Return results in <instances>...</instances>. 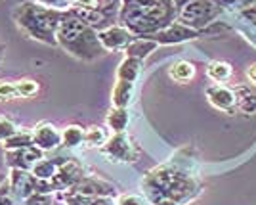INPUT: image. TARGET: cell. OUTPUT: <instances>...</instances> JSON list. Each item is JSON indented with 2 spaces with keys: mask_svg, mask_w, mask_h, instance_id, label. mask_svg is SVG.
Masks as SVG:
<instances>
[{
  "mask_svg": "<svg viewBox=\"0 0 256 205\" xmlns=\"http://www.w3.org/2000/svg\"><path fill=\"white\" fill-rule=\"evenodd\" d=\"M180 6L178 0H124L118 20L132 35L153 37L176 22Z\"/></svg>",
  "mask_w": 256,
  "mask_h": 205,
  "instance_id": "6da1fadb",
  "label": "cell"
},
{
  "mask_svg": "<svg viewBox=\"0 0 256 205\" xmlns=\"http://www.w3.org/2000/svg\"><path fill=\"white\" fill-rule=\"evenodd\" d=\"M144 190L153 203L170 199L176 203H184L192 199L199 192V182L192 174L184 173L174 167H157L148 173L144 180Z\"/></svg>",
  "mask_w": 256,
  "mask_h": 205,
  "instance_id": "7a4b0ae2",
  "label": "cell"
},
{
  "mask_svg": "<svg viewBox=\"0 0 256 205\" xmlns=\"http://www.w3.org/2000/svg\"><path fill=\"white\" fill-rule=\"evenodd\" d=\"M58 44H62L71 56L78 60H94L106 52L98 39V31L92 29L86 22L76 18L75 14H65L58 33H56Z\"/></svg>",
  "mask_w": 256,
  "mask_h": 205,
  "instance_id": "3957f363",
  "label": "cell"
},
{
  "mask_svg": "<svg viewBox=\"0 0 256 205\" xmlns=\"http://www.w3.org/2000/svg\"><path fill=\"white\" fill-rule=\"evenodd\" d=\"M65 18V12L50 10L44 8L36 2H23L14 12V20L18 27L22 29L27 37L44 44H58L56 33L62 20Z\"/></svg>",
  "mask_w": 256,
  "mask_h": 205,
  "instance_id": "277c9868",
  "label": "cell"
},
{
  "mask_svg": "<svg viewBox=\"0 0 256 205\" xmlns=\"http://www.w3.org/2000/svg\"><path fill=\"white\" fill-rule=\"evenodd\" d=\"M222 14V4L218 0H188L180 6L178 20L186 27L195 31H204L206 25L214 23V20Z\"/></svg>",
  "mask_w": 256,
  "mask_h": 205,
  "instance_id": "5b68a950",
  "label": "cell"
},
{
  "mask_svg": "<svg viewBox=\"0 0 256 205\" xmlns=\"http://www.w3.org/2000/svg\"><path fill=\"white\" fill-rule=\"evenodd\" d=\"M102 151L106 153L107 157L115 159V161L132 163L138 159V148L132 144V140L128 138L124 132L113 134V136L104 144Z\"/></svg>",
  "mask_w": 256,
  "mask_h": 205,
  "instance_id": "8992f818",
  "label": "cell"
},
{
  "mask_svg": "<svg viewBox=\"0 0 256 205\" xmlns=\"http://www.w3.org/2000/svg\"><path fill=\"white\" fill-rule=\"evenodd\" d=\"M82 178H84V169H82V165L76 161L65 159L50 182H52L54 190H62V192H64V190L73 188V186L80 182Z\"/></svg>",
  "mask_w": 256,
  "mask_h": 205,
  "instance_id": "52a82bcc",
  "label": "cell"
},
{
  "mask_svg": "<svg viewBox=\"0 0 256 205\" xmlns=\"http://www.w3.org/2000/svg\"><path fill=\"white\" fill-rule=\"evenodd\" d=\"M44 159V151L36 146L22 148V150H8L6 151V163L12 169H22V171H32L36 163Z\"/></svg>",
  "mask_w": 256,
  "mask_h": 205,
  "instance_id": "ba28073f",
  "label": "cell"
},
{
  "mask_svg": "<svg viewBox=\"0 0 256 205\" xmlns=\"http://www.w3.org/2000/svg\"><path fill=\"white\" fill-rule=\"evenodd\" d=\"M199 35L201 33L192 29V27H186L184 23H172L168 25L166 29H162V31L155 33L153 37V41H157L159 44H180V43H186V41H193V39H199Z\"/></svg>",
  "mask_w": 256,
  "mask_h": 205,
  "instance_id": "9c48e42d",
  "label": "cell"
},
{
  "mask_svg": "<svg viewBox=\"0 0 256 205\" xmlns=\"http://www.w3.org/2000/svg\"><path fill=\"white\" fill-rule=\"evenodd\" d=\"M98 39L106 50H124L128 44L134 41V35L126 27H109L104 31H98Z\"/></svg>",
  "mask_w": 256,
  "mask_h": 205,
  "instance_id": "30bf717a",
  "label": "cell"
},
{
  "mask_svg": "<svg viewBox=\"0 0 256 205\" xmlns=\"http://www.w3.org/2000/svg\"><path fill=\"white\" fill-rule=\"evenodd\" d=\"M73 194L86 195V197H111L115 195V188L106 180H100V178H82L78 184H75L73 188H69Z\"/></svg>",
  "mask_w": 256,
  "mask_h": 205,
  "instance_id": "8fae6325",
  "label": "cell"
},
{
  "mask_svg": "<svg viewBox=\"0 0 256 205\" xmlns=\"http://www.w3.org/2000/svg\"><path fill=\"white\" fill-rule=\"evenodd\" d=\"M206 98L214 108L226 111V113H232L237 106V92L224 85H214V87L206 88Z\"/></svg>",
  "mask_w": 256,
  "mask_h": 205,
  "instance_id": "7c38bea8",
  "label": "cell"
},
{
  "mask_svg": "<svg viewBox=\"0 0 256 205\" xmlns=\"http://www.w3.org/2000/svg\"><path fill=\"white\" fill-rule=\"evenodd\" d=\"M32 142L36 148H40L42 151L56 150L62 144V132L56 129L54 125H38L36 129L32 130Z\"/></svg>",
  "mask_w": 256,
  "mask_h": 205,
  "instance_id": "4fadbf2b",
  "label": "cell"
},
{
  "mask_svg": "<svg viewBox=\"0 0 256 205\" xmlns=\"http://www.w3.org/2000/svg\"><path fill=\"white\" fill-rule=\"evenodd\" d=\"M10 190L18 194L22 199H27L34 194V176L31 171H22V169H12L10 173Z\"/></svg>",
  "mask_w": 256,
  "mask_h": 205,
  "instance_id": "5bb4252c",
  "label": "cell"
},
{
  "mask_svg": "<svg viewBox=\"0 0 256 205\" xmlns=\"http://www.w3.org/2000/svg\"><path fill=\"white\" fill-rule=\"evenodd\" d=\"M157 48H159L157 41H153L150 37H142V39H134L132 43L128 44L126 48H124V54H126V58H136L140 62H144Z\"/></svg>",
  "mask_w": 256,
  "mask_h": 205,
  "instance_id": "9a60e30c",
  "label": "cell"
},
{
  "mask_svg": "<svg viewBox=\"0 0 256 205\" xmlns=\"http://www.w3.org/2000/svg\"><path fill=\"white\" fill-rule=\"evenodd\" d=\"M134 96V83H126V81H117V85L113 88L111 94V102L113 108H128Z\"/></svg>",
  "mask_w": 256,
  "mask_h": 205,
  "instance_id": "2e32d148",
  "label": "cell"
},
{
  "mask_svg": "<svg viewBox=\"0 0 256 205\" xmlns=\"http://www.w3.org/2000/svg\"><path fill=\"white\" fill-rule=\"evenodd\" d=\"M142 71V62L136 58H124L117 69V81H126V83H136Z\"/></svg>",
  "mask_w": 256,
  "mask_h": 205,
  "instance_id": "e0dca14e",
  "label": "cell"
},
{
  "mask_svg": "<svg viewBox=\"0 0 256 205\" xmlns=\"http://www.w3.org/2000/svg\"><path fill=\"white\" fill-rule=\"evenodd\" d=\"M64 161H65L64 157H60V159H40V161L32 167L31 173L36 178H40V180H52Z\"/></svg>",
  "mask_w": 256,
  "mask_h": 205,
  "instance_id": "ac0fdd59",
  "label": "cell"
},
{
  "mask_svg": "<svg viewBox=\"0 0 256 205\" xmlns=\"http://www.w3.org/2000/svg\"><path fill=\"white\" fill-rule=\"evenodd\" d=\"M107 125L113 132H124L128 127V109L126 108H111L107 113Z\"/></svg>",
  "mask_w": 256,
  "mask_h": 205,
  "instance_id": "d6986e66",
  "label": "cell"
},
{
  "mask_svg": "<svg viewBox=\"0 0 256 205\" xmlns=\"http://www.w3.org/2000/svg\"><path fill=\"white\" fill-rule=\"evenodd\" d=\"M232 73H234V69H232V65L228 64V62H212L206 67V75L210 77L212 81H216V83L228 81L232 77Z\"/></svg>",
  "mask_w": 256,
  "mask_h": 205,
  "instance_id": "ffe728a7",
  "label": "cell"
},
{
  "mask_svg": "<svg viewBox=\"0 0 256 205\" xmlns=\"http://www.w3.org/2000/svg\"><path fill=\"white\" fill-rule=\"evenodd\" d=\"M107 140H109V134L102 127H90L84 130V144L88 148H104Z\"/></svg>",
  "mask_w": 256,
  "mask_h": 205,
  "instance_id": "44dd1931",
  "label": "cell"
},
{
  "mask_svg": "<svg viewBox=\"0 0 256 205\" xmlns=\"http://www.w3.org/2000/svg\"><path fill=\"white\" fill-rule=\"evenodd\" d=\"M34 146L32 142V132L23 130V132H16L14 136H10L8 140H4V150H22V148H29Z\"/></svg>",
  "mask_w": 256,
  "mask_h": 205,
  "instance_id": "7402d4cb",
  "label": "cell"
},
{
  "mask_svg": "<svg viewBox=\"0 0 256 205\" xmlns=\"http://www.w3.org/2000/svg\"><path fill=\"white\" fill-rule=\"evenodd\" d=\"M168 75L178 83H186V81H192L195 77V67L190 62H178L168 69Z\"/></svg>",
  "mask_w": 256,
  "mask_h": 205,
  "instance_id": "603a6c76",
  "label": "cell"
},
{
  "mask_svg": "<svg viewBox=\"0 0 256 205\" xmlns=\"http://www.w3.org/2000/svg\"><path fill=\"white\" fill-rule=\"evenodd\" d=\"M80 142H84V130L78 125H69L67 129L62 132V144L67 148H75Z\"/></svg>",
  "mask_w": 256,
  "mask_h": 205,
  "instance_id": "cb8c5ba5",
  "label": "cell"
},
{
  "mask_svg": "<svg viewBox=\"0 0 256 205\" xmlns=\"http://www.w3.org/2000/svg\"><path fill=\"white\" fill-rule=\"evenodd\" d=\"M16 88H18V94L23 98H29V96H34L36 92H38V85L31 81V79H23V81H18L16 83Z\"/></svg>",
  "mask_w": 256,
  "mask_h": 205,
  "instance_id": "d4e9b609",
  "label": "cell"
},
{
  "mask_svg": "<svg viewBox=\"0 0 256 205\" xmlns=\"http://www.w3.org/2000/svg\"><path fill=\"white\" fill-rule=\"evenodd\" d=\"M237 108L243 113H254L256 111V94H245L237 96Z\"/></svg>",
  "mask_w": 256,
  "mask_h": 205,
  "instance_id": "484cf974",
  "label": "cell"
},
{
  "mask_svg": "<svg viewBox=\"0 0 256 205\" xmlns=\"http://www.w3.org/2000/svg\"><path fill=\"white\" fill-rule=\"evenodd\" d=\"M36 4H40L44 8H50V10H58V12H65L71 10V0H36Z\"/></svg>",
  "mask_w": 256,
  "mask_h": 205,
  "instance_id": "4316f807",
  "label": "cell"
},
{
  "mask_svg": "<svg viewBox=\"0 0 256 205\" xmlns=\"http://www.w3.org/2000/svg\"><path fill=\"white\" fill-rule=\"evenodd\" d=\"M18 88L16 83H6V81H0V100H14L18 98Z\"/></svg>",
  "mask_w": 256,
  "mask_h": 205,
  "instance_id": "83f0119b",
  "label": "cell"
},
{
  "mask_svg": "<svg viewBox=\"0 0 256 205\" xmlns=\"http://www.w3.org/2000/svg\"><path fill=\"white\" fill-rule=\"evenodd\" d=\"M16 132H18V129H16V125L12 121H8V119H2L0 121V142L8 140Z\"/></svg>",
  "mask_w": 256,
  "mask_h": 205,
  "instance_id": "f1b7e54d",
  "label": "cell"
},
{
  "mask_svg": "<svg viewBox=\"0 0 256 205\" xmlns=\"http://www.w3.org/2000/svg\"><path fill=\"white\" fill-rule=\"evenodd\" d=\"M115 205H148V201L142 195L128 194V195H120Z\"/></svg>",
  "mask_w": 256,
  "mask_h": 205,
  "instance_id": "f546056e",
  "label": "cell"
},
{
  "mask_svg": "<svg viewBox=\"0 0 256 205\" xmlns=\"http://www.w3.org/2000/svg\"><path fill=\"white\" fill-rule=\"evenodd\" d=\"M27 205H50V195L48 194H32L25 199Z\"/></svg>",
  "mask_w": 256,
  "mask_h": 205,
  "instance_id": "4dcf8cb0",
  "label": "cell"
},
{
  "mask_svg": "<svg viewBox=\"0 0 256 205\" xmlns=\"http://www.w3.org/2000/svg\"><path fill=\"white\" fill-rule=\"evenodd\" d=\"M0 205H14L10 197V184H2L0 186Z\"/></svg>",
  "mask_w": 256,
  "mask_h": 205,
  "instance_id": "1f68e13d",
  "label": "cell"
},
{
  "mask_svg": "<svg viewBox=\"0 0 256 205\" xmlns=\"http://www.w3.org/2000/svg\"><path fill=\"white\" fill-rule=\"evenodd\" d=\"M98 4V0H71V6L75 8H82V10H90Z\"/></svg>",
  "mask_w": 256,
  "mask_h": 205,
  "instance_id": "d6a6232c",
  "label": "cell"
},
{
  "mask_svg": "<svg viewBox=\"0 0 256 205\" xmlns=\"http://www.w3.org/2000/svg\"><path fill=\"white\" fill-rule=\"evenodd\" d=\"M241 16H245L252 25H256V4L254 6H246V8H243V10H241Z\"/></svg>",
  "mask_w": 256,
  "mask_h": 205,
  "instance_id": "836d02e7",
  "label": "cell"
},
{
  "mask_svg": "<svg viewBox=\"0 0 256 205\" xmlns=\"http://www.w3.org/2000/svg\"><path fill=\"white\" fill-rule=\"evenodd\" d=\"M90 205H115L111 197H94Z\"/></svg>",
  "mask_w": 256,
  "mask_h": 205,
  "instance_id": "e575fe53",
  "label": "cell"
},
{
  "mask_svg": "<svg viewBox=\"0 0 256 205\" xmlns=\"http://www.w3.org/2000/svg\"><path fill=\"white\" fill-rule=\"evenodd\" d=\"M246 77L250 79V83H254L256 85V64H252L248 69H246Z\"/></svg>",
  "mask_w": 256,
  "mask_h": 205,
  "instance_id": "d590c367",
  "label": "cell"
},
{
  "mask_svg": "<svg viewBox=\"0 0 256 205\" xmlns=\"http://www.w3.org/2000/svg\"><path fill=\"white\" fill-rule=\"evenodd\" d=\"M153 205H180V203H176V201H170V199H164V201H157V203H153Z\"/></svg>",
  "mask_w": 256,
  "mask_h": 205,
  "instance_id": "8d00e7d4",
  "label": "cell"
},
{
  "mask_svg": "<svg viewBox=\"0 0 256 205\" xmlns=\"http://www.w3.org/2000/svg\"><path fill=\"white\" fill-rule=\"evenodd\" d=\"M218 2H220L222 6H230V4H234L235 0H218Z\"/></svg>",
  "mask_w": 256,
  "mask_h": 205,
  "instance_id": "74e56055",
  "label": "cell"
},
{
  "mask_svg": "<svg viewBox=\"0 0 256 205\" xmlns=\"http://www.w3.org/2000/svg\"><path fill=\"white\" fill-rule=\"evenodd\" d=\"M4 50H6V46H4V44H0V60H2V54H4Z\"/></svg>",
  "mask_w": 256,
  "mask_h": 205,
  "instance_id": "f35d334b",
  "label": "cell"
},
{
  "mask_svg": "<svg viewBox=\"0 0 256 205\" xmlns=\"http://www.w3.org/2000/svg\"><path fill=\"white\" fill-rule=\"evenodd\" d=\"M6 182V178H4V174H0V186Z\"/></svg>",
  "mask_w": 256,
  "mask_h": 205,
  "instance_id": "ab89813d",
  "label": "cell"
},
{
  "mask_svg": "<svg viewBox=\"0 0 256 205\" xmlns=\"http://www.w3.org/2000/svg\"><path fill=\"white\" fill-rule=\"evenodd\" d=\"M0 121H2V117H0Z\"/></svg>",
  "mask_w": 256,
  "mask_h": 205,
  "instance_id": "60d3db41",
  "label": "cell"
}]
</instances>
